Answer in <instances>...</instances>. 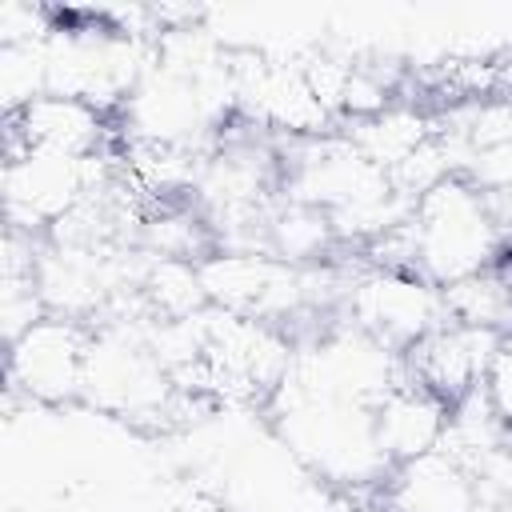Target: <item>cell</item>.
Instances as JSON below:
<instances>
[{"label":"cell","mask_w":512,"mask_h":512,"mask_svg":"<svg viewBox=\"0 0 512 512\" xmlns=\"http://www.w3.org/2000/svg\"><path fill=\"white\" fill-rule=\"evenodd\" d=\"M500 336L472 328V324H456L444 320L432 336H424L404 360H408V376L420 380L424 388H432L436 396H444L448 404L472 396L484 388L492 352H496Z\"/></svg>","instance_id":"7"},{"label":"cell","mask_w":512,"mask_h":512,"mask_svg":"<svg viewBox=\"0 0 512 512\" xmlns=\"http://www.w3.org/2000/svg\"><path fill=\"white\" fill-rule=\"evenodd\" d=\"M508 240L512 224L496 200L468 176L452 172L412 200L404 224L380 248H372V260L412 268L436 288H452L468 276L500 268Z\"/></svg>","instance_id":"1"},{"label":"cell","mask_w":512,"mask_h":512,"mask_svg":"<svg viewBox=\"0 0 512 512\" xmlns=\"http://www.w3.org/2000/svg\"><path fill=\"white\" fill-rule=\"evenodd\" d=\"M376 500L384 512H480L472 468L448 448L396 464Z\"/></svg>","instance_id":"9"},{"label":"cell","mask_w":512,"mask_h":512,"mask_svg":"<svg viewBox=\"0 0 512 512\" xmlns=\"http://www.w3.org/2000/svg\"><path fill=\"white\" fill-rule=\"evenodd\" d=\"M108 156H64L48 148L8 144L4 164V212L12 232L44 240L80 204L104 192L100 168Z\"/></svg>","instance_id":"5"},{"label":"cell","mask_w":512,"mask_h":512,"mask_svg":"<svg viewBox=\"0 0 512 512\" xmlns=\"http://www.w3.org/2000/svg\"><path fill=\"white\" fill-rule=\"evenodd\" d=\"M88 336L80 320L44 312L32 328H24L16 340H8V384L28 404L60 408L80 400L84 388V356Z\"/></svg>","instance_id":"6"},{"label":"cell","mask_w":512,"mask_h":512,"mask_svg":"<svg viewBox=\"0 0 512 512\" xmlns=\"http://www.w3.org/2000/svg\"><path fill=\"white\" fill-rule=\"evenodd\" d=\"M176 376L148 344L144 320H108L92 328L80 400L116 420H156L172 408Z\"/></svg>","instance_id":"3"},{"label":"cell","mask_w":512,"mask_h":512,"mask_svg":"<svg viewBox=\"0 0 512 512\" xmlns=\"http://www.w3.org/2000/svg\"><path fill=\"white\" fill-rule=\"evenodd\" d=\"M484 396H488L492 412L504 420V428L512 432V332H504L492 352V364L484 376Z\"/></svg>","instance_id":"12"},{"label":"cell","mask_w":512,"mask_h":512,"mask_svg":"<svg viewBox=\"0 0 512 512\" xmlns=\"http://www.w3.org/2000/svg\"><path fill=\"white\" fill-rule=\"evenodd\" d=\"M340 320L364 328L396 352H412L424 336H432L448 320L444 288L424 280L412 268L368 260L340 288Z\"/></svg>","instance_id":"4"},{"label":"cell","mask_w":512,"mask_h":512,"mask_svg":"<svg viewBox=\"0 0 512 512\" xmlns=\"http://www.w3.org/2000/svg\"><path fill=\"white\" fill-rule=\"evenodd\" d=\"M268 420L280 448L316 484L348 496H380L392 460L376 440L368 404L324 396L284 376L268 396Z\"/></svg>","instance_id":"2"},{"label":"cell","mask_w":512,"mask_h":512,"mask_svg":"<svg viewBox=\"0 0 512 512\" xmlns=\"http://www.w3.org/2000/svg\"><path fill=\"white\" fill-rule=\"evenodd\" d=\"M372 420H376V440H380L384 456L396 468V464H408L416 456H428V452L444 448L452 404L444 396H436L432 388H424L420 380L404 376L372 408Z\"/></svg>","instance_id":"10"},{"label":"cell","mask_w":512,"mask_h":512,"mask_svg":"<svg viewBox=\"0 0 512 512\" xmlns=\"http://www.w3.org/2000/svg\"><path fill=\"white\" fill-rule=\"evenodd\" d=\"M8 120H12V144L48 148L64 156H104L108 136L116 128V120L104 108L76 96H60V92L36 96L24 112Z\"/></svg>","instance_id":"8"},{"label":"cell","mask_w":512,"mask_h":512,"mask_svg":"<svg viewBox=\"0 0 512 512\" xmlns=\"http://www.w3.org/2000/svg\"><path fill=\"white\" fill-rule=\"evenodd\" d=\"M444 304H448V320L456 324H472L496 336L512 332V276L504 264L444 288Z\"/></svg>","instance_id":"11"}]
</instances>
